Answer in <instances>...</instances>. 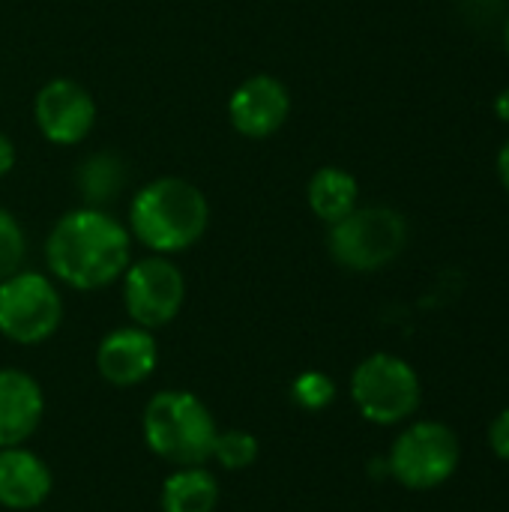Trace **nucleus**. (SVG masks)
Segmentation results:
<instances>
[{"mask_svg": "<svg viewBox=\"0 0 509 512\" xmlns=\"http://www.w3.org/2000/svg\"><path fill=\"white\" fill-rule=\"evenodd\" d=\"M24 255H27L24 231H21L18 219L9 210L0 207V282L21 270Z\"/></svg>", "mask_w": 509, "mask_h": 512, "instance_id": "obj_18", "label": "nucleus"}, {"mask_svg": "<svg viewBox=\"0 0 509 512\" xmlns=\"http://www.w3.org/2000/svg\"><path fill=\"white\" fill-rule=\"evenodd\" d=\"M159 363V348L144 327H117L96 348V369L114 387H135L153 375Z\"/></svg>", "mask_w": 509, "mask_h": 512, "instance_id": "obj_11", "label": "nucleus"}, {"mask_svg": "<svg viewBox=\"0 0 509 512\" xmlns=\"http://www.w3.org/2000/svg\"><path fill=\"white\" fill-rule=\"evenodd\" d=\"M504 51H507V60H509V15H507V21H504Z\"/></svg>", "mask_w": 509, "mask_h": 512, "instance_id": "obj_24", "label": "nucleus"}, {"mask_svg": "<svg viewBox=\"0 0 509 512\" xmlns=\"http://www.w3.org/2000/svg\"><path fill=\"white\" fill-rule=\"evenodd\" d=\"M459 468V438L450 426L423 420L408 426L390 450V474L414 492L447 483Z\"/></svg>", "mask_w": 509, "mask_h": 512, "instance_id": "obj_7", "label": "nucleus"}, {"mask_svg": "<svg viewBox=\"0 0 509 512\" xmlns=\"http://www.w3.org/2000/svg\"><path fill=\"white\" fill-rule=\"evenodd\" d=\"M213 459L225 471H246L258 459V438L243 432V429H228L216 435L213 444Z\"/></svg>", "mask_w": 509, "mask_h": 512, "instance_id": "obj_17", "label": "nucleus"}, {"mask_svg": "<svg viewBox=\"0 0 509 512\" xmlns=\"http://www.w3.org/2000/svg\"><path fill=\"white\" fill-rule=\"evenodd\" d=\"M45 414L42 387L21 369H0V450L21 447Z\"/></svg>", "mask_w": 509, "mask_h": 512, "instance_id": "obj_12", "label": "nucleus"}, {"mask_svg": "<svg viewBox=\"0 0 509 512\" xmlns=\"http://www.w3.org/2000/svg\"><path fill=\"white\" fill-rule=\"evenodd\" d=\"M351 399L375 426H396L420 408V378L396 354H372L351 375Z\"/></svg>", "mask_w": 509, "mask_h": 512, "instance_id": "obj_5", "label": "nucleus"}, {"mask_svg": "<svg viewBox=\"0 0 509 512\" xmlns=\"http://www.w3.org/2000/svg\"><path fill=\"white\" fill-rule=\"evenodd\" d=\"M129 249L132 234L123 222L99 207H81L54 222L45 240V261L63 285L96 291L126 273Z\"/></svg>", "mask_w": 509, "mask_h": 512, "instance_id": "obj_1", "label": "nucleus"}, {"mask_svg": "<svg viewBox=\"0 0 509 512\" xmlns=\"http://www.w3.org/2000/svg\"><path fill=\"white\" fill-rule=\"evenodd\" d=\"M291 399L306 411H321L336 399V384L324 372H303L291 384Z\"/></svg>", "mask_w": 509, "mask_h": 512, "instance_id": "obj_19", "label": "nucleus"}, {"mask_svg": "<svg viewBox=\"0 0 509 512\" xmlns=\"http://www.w3.org/2000/svg\"><path fill=\"white\" fill-rule=\"evenodd\" d=\"M288 114L291 93L267 72L246 78L228 99V120L243 138H270L285 126Z\"/></svg>", "mask_w": 509, "mask_h": 512, "instance_id": "obj_10", "label": "nucleus"}, {"mask_svg": "<svg viewBox=\"0 0 509 512\" xmlns=\"http://www.w3.org/2000/svg\"><path fill=\"white\" fill-rule=\"evenodd\" d=\"M210 225L204 192L183 177H156L141 186L129 204V234L156 255H174L195 246Z\"/></svg>", "mask_w": 509, "mask_h": 512, "instance_id": "obj_2", "label": "nucleus"}, {"mask_svg": "<svg viewBox=\"0 0 509 512\" xmlns=\"http://www.w3.org/2000/svg\"><path fill=\"white\" fill-rule=\"evenodd\" d=\"M216 435L219 429L210 408L189 390H162L144 408L147 447L177 468L207 465Z\"/></svg>", "mask_w": 509, "mask_h": 512, "instance_id": "obj_3", "label": "nucleus"}, {"mask_svg": "<svg viewBox=\"0 0 509 512\" xmlns=\"http://www.w3.org/2000/svg\"><path fill=\"white\" fill-rule=\"evenodd\" d=\"M33 117L45 141L72 147L96 126V102L87 87L72 78H51L33 99Z\"/></svg>", "mask_w": 509, "mask_h": 512, "instance_id": "obj_9", "label": "nucleus"}, {"mask_svg": "<svg viewBox=\"0 0 509 512\" xmlns=\"http://www.w3.org/2000/svg\"><path fill=\"white\" fill-rule=\"evenodd\" d=\"M63 321V300L54 282L33 270H18L0 282V333L15 345H39Z\"/></svg>", "mask_w": 509, "mask_h": 512, "instance_id": "obj_6", "label": "nucleus"}, {"mask_svg": "<svg viewBox=\"0 0 509 512\" xmlns=\"http://www.w3.org/2000/svg\"><path fill=\"white\" fill-rule=\"evenodd\" d=\"M162 512H213L219 507V480L204 468H177L162 483Z\"/></svg>", "mask_w": 509, "mask_h": 512, "instance_id": "obj_15", "label": "nucleus"}, {"mask_svg": "<svg viewBox=\"0 0 509 512\" xmlns=\"http://www.w3.org/2000/svg\"><path fill=\"white\" fill-rule=\"evenodd\" d=\"M123 279V303L129 318L144 330H159L171 324L186 300V279L177 264L165 255L141 258L126 267Z\"/></svg>", "mask_w": 509, "mask_h": 512, "instance_id": "obj_8", "label": "nucleus"}, {"mask_svg": "<svg viewBox=\"0 0 509 512\" xmlns=\"http://www.w3.org/2000/svg\"><path fill=\"white\" fill-rule=\"evenodd\" d=\"M51 486V471L36 453L24 447L0 450V507L33 510L48 501Z\"/></svg>", "mask_w": 509, "mask_h": 512, "instance_id": "obj_13", "label": "nucleus"}, {"mask_svg": "<svg viewBox=\"0 0 509 512\" xmlns=\"http://www.w3.org/2000/svg\"><path fill=\"white\" fill-rule=\"evenodd\" d=\"M78 183L90 204H102L117 195L120 183H126V174H123V165L111 153H96L81 165Z\"/></svg>", "mask_w": 509, "mask_h": 512, "instance_id": "obj_16", "label": "nucleus"}, {"mask_svg": "<svg viewBox=\"0 0 509 512\" xmlns=\"http://www.w3.org/2000/svg\"><path fill=\"white\" fill-rule=\"evenodd\" d=\"M306 201L321 222L336 225L339 219H345L351 210L360 207V183L351 171L339 165H324L309 177Z\"/></svg>", "mask_w": 509, "mask_h": 512, "instance_id": "obj_14", "label": "nucleus"}, {"mask_svg": "<svg viewBox=\"0 0 509 512\" xmlns=\"http://www.w3.org/2000/svg\"><path fill=\"white\" fill-rule=\"evenodd\" d=\"M15 168V144L9 141V135L0 132V177H6Z\"/></svg>", "mask_w": 509, "mask_h": 512, "instance_id": "obj_21", "label": "nucleus"}, {"mask_svg": "<svg viewBox=\"0 0 509 512\" xmlns=\"http://www.w3.org/2000/svg\"><path fill=\"white\" fill-rule=\"evenodd\" d=\"M489 447L498 459L509 462V408L501 411L489 426Z\"/></svg>", "mask_w": 509, "mask_h": 512, "instance_id": "obj_20", "label": "nucleus"}, {"mask_svg": "<svg viewBox=\"0 0 509 512\" xmlns=\"http://www.w3.org/2000/svg\"><path fill=\"white\" fill-rule=\"evenodd\" d=\"M495 174H498L504 192L509 195V138L501 144V150H498V156H495Z\"/></svg>", "mask_w": 509, "mask_h": 512, "instance_id": "obj_22", "label": "nucleus"}, {"mask_svg": "<svg viewBox=\"0 0 509 512\" xmlns=\"http://www.w3.org/2000/svg\"><path fill=\"white\" fill-rule=\"evenodd\" d=\"M492 108H495L498 120H501V123H507V126H509V87H504V90H501V93L495 96Z\"/></svg>", "mask_w": 509, "mask_h": 512, "instance_id": "obj_23", "label": "nucleus"}, {"mask_svg": "<svg viewBox=\"0 0 509 512\" xmlns=\"http://www.w3.org/2000/svg\"><path fill=\"white\" fill-rule=\"evenodd\" d=\"M408 246V222L399 210L369 204L351 210L345 219L330 225L327 249L330 258L354 273H375L390 267Z\"/></svg>", "mask_w": 509, "mask_h": 512, "instance_id": "obj_4", "label": "nucleus"}]
</instances>
